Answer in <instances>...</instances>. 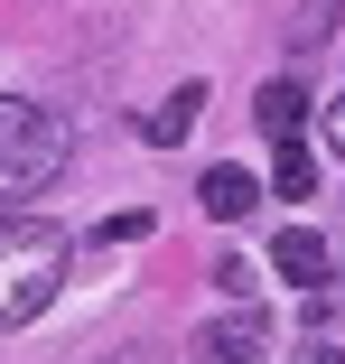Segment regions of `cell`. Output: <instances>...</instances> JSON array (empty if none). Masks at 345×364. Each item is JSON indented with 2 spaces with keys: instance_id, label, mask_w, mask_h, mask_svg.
I'll use <instances>...</instances> for the list:
<instances>
[{
  "instance_id": "obj_7",
  "label": "cell",
  "mask_w": 345,
  "mask_h": 364,
  "mask_svg": "<svg viewBox=\"0 0 345 364\" xmlns=\"http://www.w3.org/2000/svg\"><path fill=\"white\" fill-rule=\"evenodd\" d=\"M270 271H280L290 289H317L327 280V243L317 234H280V243H270Z\"/></svg>"
},
{
  "instance_id": "obj_9",
  "label": "cell",
  "mask_w": 345,
  "mask_h": 364,
  "mask_svg": "<svg viewBox=\"0 0 345 364\" xmlns=\"http://www.w3.org/2000/svg\"><path fill=\"white\" fill-rule=\"evenodd\" d=\"M205 271H215V289H224L234 309H243L252 289H261V262H252V252H215V262H205Z\"/></svg>"
},
{
  "instance_id": "obj_11",
  "label": "cell",
  "mask_w": 345,
  "mask_h": 364,
  "mask_svg": "<svg viewBox=\"0 0 345 364\" xmlns=\"http://www.w3.org/2000/svg\"><path fill=\"white\" fill-rule=\"evenodd\" d=\"M141 234H150V215H103V225H94V243H112V252L141 243Z\"/></svg>"
},
{
  "instance_id": "obj_10",
  "label": "cell",
  "mask_w": 345,
  "mask_h": 364,
  "mask_svg": "<svg viewBox=\"0 0 345 364\" xmlns=\"http://www.w3.org/2000/svg\"><path fill=\"white\" fill-rule=\"evenodd\" d=\"M336 10H345V0H308V10L290 19V47H327V28H336Z\"/></svg>"
},
{
  "instance_id": "obj_4",
  "label": "cell",
  "mask_w": 345,
  "mask_h": 364,
  "mask_svg": "<svg viewBox=\"0 0 345 364\" xmlns=\"http://www.w3.org/2000/svg\"><path fill=\"white\" fill-rule=\"evenodd\" d=\"M196 196H205V215H215V225H243V215L261 205V178L224 159V168H205V187H196Z\"/></svg>"
},
{
  "instance_id": "obj_8",
  "label": "cell",
  "mask_w": 345,
  "mask_h": 364,
  "mask_svg": "<svg viewBox=\"0 0 345 364\" xmlns=\"http://www.w3.org/2000/svg\"><path fill=\"white\" fill-rule=\"evenodd\" d=\"M270 196H317V159L299 140H280V159H270Z\"/></svg>"
},
{
  "instance_id": "obj_14",
  "label": "cell",
  "mask_w": 345,
  "mask_h": 364,
  "mask_svg": "<svg viewBox=\"0 0 345 364\" xmlns=\"http://www.w3.org/2000/svg\"><path fill=\"white\" fill-rule=\"evenodd\" d=\"M103 364H150V355H103Z\"/></svg>"
},
{
  "instance_id": "obj_5",
  "label": "cell",
  "mask_w": 345,
  "mask_h": 364,
  "mask_svg": "<svg viewBox=\"0 0 345 364\" xmlns=\"http://www.w3.org/2000/svg\"><path fill=\"white\" fill-rule=\"evenodd\" d=\"M252 122H261V140H299V122H308V85H299V75L261 85V94H252Z\"/></svg>"
},
{
  "instance_id": "obj_6",
  "label": "cell",
  "mask_w": 345,
  "mask_h": 364,
  "mask_svg": "<svg viewBox=\"0 0 345 364\" xmlns=\"http://www.w3.org/2000/svg\"><path fill=\"white\" fill-rule=\"evenodd\" d=\"M196 112H205V85H177V94H168V103L141 122V131H150V150H177V140L196 131Z\"/></svg>"
},
{
  "instance_id": "obj_12",
  "label": "cell",
  "mask_w": 345,
  "mask_h": 364,
  "mask_svg": "<svg viewBox=\"0 0 345 364\" xmlns=\"http://www.w3.org/2000/svg\"><path fill=\"white\" fill-rule=\"evenodd\" d=\"M327 150H336V159H345V94H336V103H327Z\"/></svg>"
},
{
  "instance_id": "obj_3",
  "label": "cell",
  "mask_w": 345,
  "mask_h": 364,
  "mask_svg": "<svg viewBox=\"0 0 345 364\" xmlns=\"http://www.w3.org/2000/svg\"><path fill=\"white\" fill-rule=\"evenodd\" d=\"M196 364H270V318H252V299L205 318L196 327Z\"/></svg>"
},
{
  "instance_id": "obj_13",
  "label": "cell",
  "mask_w": 345,
  "mask_h": 364,
  "mask_svg": "<svg viewBox=\"0 0 345 364\" xmlns=\"http://www.w3.org/2000/svg\"><path fill=\"white\" fill-rule=\"evenodd\" d=\"M308 364H345V346H308Z\"/></svg>"
},
{
  "instance_id": "obj_1",
  "label": "cell",
  "mask_w": 345,
  "mask_h": 364,
  "mask_svg": "<svg viewBox=\"0 0 345 364\" xmlns=\"http://www.w3.org/2000/svg\"><path fill=\"white\" fill-rule=\"evenodd\" d=\"M65 243L56 225H38V215H0V327H28L56 289H65Z\"/></svg>"
},
{
  "instance_id": "obj_2",
  "label": "cell",
  "mask_w": 345,
  "mask_h": 364,
  "mask_svg": "<svg viewBox=\"0 0 345 364\" xmlns=\"http://www.w3.org/2000/svg\"><path fill=\"white\" fill-rule=\"evenodd\" d=\"M65 159H75V131H65L47 103L0 94V205H19V196L56 187V178H65Z\"/></svg>"
}]
</instances>
